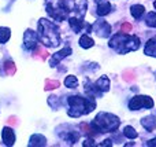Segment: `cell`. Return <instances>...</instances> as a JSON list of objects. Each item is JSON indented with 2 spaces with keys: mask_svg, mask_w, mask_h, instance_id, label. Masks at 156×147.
Wrapping results in <instances>:
<instances>
[{
  "mask_svg": "<svg viewBox=\"0 0 156 147\" xmlns=\"http://www.w3.org/2000/svg\"><path fill=\"white\" fill-rule=\"evenodd\" d=\"M8 124H10V125H12V124H16V118L15 117H10V118H8Z\"/></svg>",
  "mask_w": 156,
  "mask_h": 147,
  "instance_id": "32",
  "label": "cell"
},
{
  "mask_svg": "<svg viewBox=\"0 0 156 147\" xmlns=\"http://www.w3.org/2000/svg\"><path fill=\"white\" fill-rule=\"evenodd\" d=\"M93 32L96 33L99 37H108L111 35V26L104 21V19H99V21L94 22V25L92 26Z\"/></svg>",
  "mask_w": 156,
  "mask_h": 147,
  "instance_id": "7",
  "label": "cell"
},
{
  "mask_svg": "<svg viewBox=\"0 0 156 147\" xmlns=\"http://www.w3.org/2000/svg\"><path fill=\"white\" fill-rule=\"evenodd\" d=\"M123 79L126 80V81H129V80H133L134 77H133V73L132 72H125V76H123Z\"/></svg>",
  "mask_w": 156,
  "mask_h": 147,
  "instance_id": "28",
  "label": "cell"
},
{
  "mask_svg": "<svg viewBox=\"0 0 156 147\" xmlns=\"http://www.w3.org/2000/svg\"><path fill=\"white\" fill-rule=\"evenodd\" d=\"M70 54H71V48H70V47H65V48L60 50L59 52H56V54L52 55L51 61H49V66H51V68H55V66H56L58 63L63 59V58L69 57Z\"/></svg>",
  "mask_w": 156,
  "mask_h": 147,
  "instance_id": "9",
  "label": "cell"
},
{
  "mask_svg": "<svg viewBox=\"0 0 156 147\" xmlns=\"http://www.w3.org/2000/svg\"><path fill=\"white\" fill-rule=\"evenodd\" d=\"M123 135L126 138H129V139H137L138 138V132L136 131L133 127H125V129H123Z\"/></svg>",
  "mask_w": 156,
  "mask_h": 147,
  "instance_id": "19",
  "label": "cell"
},
{
  "mask_svg": "<svg viewBox=\"0 0 156 147\" xmlns=\"http://www.w3.org/2000/svg\"><path fill=\"white\" fill-rule=\"evenodd\" d=\"M56 99H58V96H55V95H52L48 98V105L51 107H54V109H56V107L59 106V103H56Z\"/></svg>",
  "mask_w": 156,
  "mask_h": 147,
  "instance_id": "26",
  "label": "cell"
},
{
  "mask_svg": "<svg viewBox=\"0 0 156 147\" xmlns=\"http://www.w3.org/2000/svg\"><path fill=\"white\" fill-rule=\"evenodd\" d=\"M130 13H132V15L136 19H140L141 17L144 15V13H145V8H144V6H141V4H134V6H132V8H130Z\"/></svg>",
  "mask_w": 156,
  "mask_h": 147,
  "instance_id": "16",
  "label": "cell"
},
{
  "mask_svg": "<svg viewBox=\"0 0 156 147\" xmlns=\"http://www.w3.org/2000/svg\"><path fill=\"white\" fill-rule=\"evenodd\" d=\"M36 54H37L43 61H45L47 58H48V51H45V50L40 48V47H36Z\"/></svg>",
  "mask_w": 156,
  "mask_h": 147,
  "instance_id": "25",
  "label": "cell"
},
{
  "mask_svg": "<svg viewBox=\"0 0 156 147\" xmlns=\"http://www.w3.org/2000/svg\"><path fill=\"white\" fill-rule=\"evenodd\" d=\"M80 46L82 47V48L88 50L94 46V41H93V39H90L88 35H83V36H81V39H80Z\"/></svg>",
  "mask_w": 156,
  "mask_h": 147,
  "instance_id": "17",
  "label": "cell"
},
{
  "mask_svg": "<svg viewBox=\"0 0 156 147\" xmlns=\"http://www.w3.org/2000/svg\"><path fill=\"white\" fill-rule=\"evenodd\" d=\"M23 43L27 50H36V47H37V44H38L37 33L33 32L32 29H27L23 35Z\"/></svg>",
  "mask_w": 156,
  "mask_h": 147,
  "instance_id": "8",
  "label": "cell"
},
{
  "mask_svg": "<svg viewBox=\"0 0 156 147\" xmlns=\"http://www.w3.org/2000/svg\"><path fill=\"white\" fill-rule=\"evenodd\" d=\"M45 8L49 17L55 21H63L69 17V8L66 0H45Z\"/></svg>",
  "mask_w": 156,
  "mask_h": 147,
  "instance_id": "5",
  "label": "cell"
},
{
  "mask_svg": "<svg viewBox=\"0 0 156 147\" xmlns=\"http://www.w3.org/2000/svg\"><path fill=\"white\" fill-rule=\"evenodd\" d=\"M69 24H70L71 29L74 30V33H80L82 28L85 26L83 18H78V17H69Z\"/></svg>",
  "mask_w": 156,
  "mask_h": 147,
  "instance_id": "12",
  "label": "cell"
},
{
  "mask_svg": "<svg viewBox=\"0 0 156 147\" xmlns=\"http://www.w3.org/2000/svg\"><path fill=\"white\" fill-rule=\"evenodd\" d=\"M154 6H155V8H156V2H155V3H154Z\"/></svg>",
  "mask_w": 156,
  "mask_h": 147,
  "instance_id": "33",
  "label": "cell"
},
{
  "mask_svg": "<svg viewBox=\"0 0 156 147\" xmlns=\"http://www.w3.org/2000/svg\"><path fill=\"white\" fill-rule=\"evenodd\" d=\"M144 52H145V55H148V57H155L156 58V40L155 39H151V40L147 41Z\"/></svg>",
  "mask_w": 156,
  "mask_h": 147,
  "instance_id": "15",
  "label": "cell"
},
{
  "mask_svg": "<svg viewBox=\"0 0 156 147\" xmlns=\"http://www.w3.org/2000/svg\"><path fill=\"white\" fill-rule=\"evenodd\" d=\"M80 127H81V129H82V131L85 132L86 135H89V136H93V135L96 134V131H94L93 128H90V127H89L88 124H85V123H82Z\"/></svg>",
  "mask_w": 156,
  "mask_h": 147,
  "instance_id": "24",
  "label": "cell"
},
{
  "mask_svg": "<svg viewBox=\"0 0 156 147\" xmlns=\"http://www.w3.org/2000/svg\"><path fill=\"white\" fill-rule=\"evenodd\" d=\"M133 30V26L130 24H127V22H125V24H122L121 26V32H125V33H129Z\"/></svg>",
  "mask_w": 156,
  "mask_h": 147,
  "instance_id": "27",
  "label": "cell"
},
{
  "mask_svg": "<svg viewBox=\"0 0 156 147\" xmlns=\"http://www.w3.org/2000/svg\"><path fill=\"white\" fill-rule=\"evenodd\" d=\"M145 24L151 28H156V13H149L145 18Z\"/></svg>",
  "mask_w": 156,
  "mask_h": 147,
  "instance_id": "23",
  "label": "cell"
},
{
  "mask_svg": "<svg viewBox=\"0 0 156 147\" xmlns=\"http://www.w3.org/2000/svg\"><path fill=\"white\" fill-rule=\"evenodd\" d=\"M38 39L47 47H58L60 44L59 28L54 22L41 18L38 21Z\"/></svg>",
  "mask_w": 156,
  "mask_h": 147,
  "instance_id": "1",
  "label": "cell"
},
{
  "mask_svg": "<svg viewBox=\"0 0 156 147\" xmlns=\"http://www.w3.org/2000/svg\"><path fill=\"white\" fill-rule=\"evenodd\" d=\"M141 125L144 127V128L147 129V131L152 132L156 129V118L155 116H147V117H144L143 120H141Z\"/></svg>",
  "mask_w": 156,
  "mask_h": 147,
  "instance_id": "13",
  "label": "cell"
},
{
  "mask_svg": "<svg viewBox=\"0 0 156 147\" xmlns=\"http://www.w3.org/2000/svg\"><path fill=\"white\" fill-rule=\"evenodd\" d=\"M121 125V120L111 113H99L92 121V128L96 134H105V132H115Z\"/></svg>",
  "mask_w": 156,
  "mask_h": 147,
  "instance_id": "4",
  "label": "cell"
},
{
  "mask_svg": "<svg viewBox=\"0 0 156 147\" xmlns=\"http://www.w3.org/2000/svg\"><path fill=\"white\" fill-rule=\"evenodd\" d=\"M45 145H47V139L43 136V135H38V134L32 135V138H30V140H29L30 147H33V146L41 147V146H45Z\"/></svg>",
  "mask_w": 156,
  "mask_h": 147,
  "instance_id": "14",
  "label": "cell"
},
{
  "mask_svg": "<svg viewBox=\"0 0 156 147\" xmlns=\"http://www.w3.org/2000/svg\"><path fill=\"white\" fill-rule=\"evenodd\" d=\"M83 147H88V146H96V143H93V139H88L82 143Z\"/></svg>",
  "mask_w": 156,
  "mask_h": 147,
  "instance_id": "29",
  "label": "cell"
},
{
  "mask_svg": "<svg viewBox=\"0 0 156 147\" xmlns=\"http://www.w3.org/2000/svg\"><path fill=\"white\" fill-rule=\"evenodd\" d=\"M145 145H147V146H152V147H156V138H155V139H152V140H149V142H147Z\"/></svg>",
  "mask_w": 156,
  "mask_h": 147,
  "instance_id": "30",
  "label": "cell"
},
{
  "mask_svg": "<svg viewBox=\"0 0 156 147\" xmlns=\"http://www.w3.org/2000/svg\"><path fill=\"white\" fill-rule=\"evenodd\" d=\"M94 3H96V6H97L96 14L99 17L107 15V14L111 11V4L107 2V0H94Z\"/></svg>",
  "mask_w": 156,
  "mask_h": 147,
  "instance_id": "11",
  "label": "cell"
},
{
  "mask_svg": "<svg viewBox=\"0 0 156 147\" xmlns=\"http://www.w3.org/2000/svg\"><path fill=\"white\" fill-rule=\"evenodd\" d=\"M154 107V99L147 95H136L130 99L129 109L140 110V109H152Z\"/></svg>",
  "mask_w": 156,
  "mask_h": 147,
  "instance_id": "6",
  "label": "cell"
},
{
  "mask_svg": "<svg viewBox=\"0 0 156 147\" xmlns=\"http://www.w3.org/2000/svg\"><path fill=\"white\" fill-rule=\"evenodd\" d=\"M2 138L5 146H12L15 143V134L10 127H4L2 131Z\"/></svg>",
  "mask_w": 156,
  "mask_h": 147,
  "instance_id": "10",
  "label": "cell"
},
{
  "mask_svg": "<svg viewBox=\"0 0 156 147\" xmlns=\"http://www.w3.org/2000/svg\"><path fill=\"white\" fill-rule=\"evenodd\" d=\"M11 37V30L10 28H0V43L4 44L10 40Z\"/></svg>",
  "mask_w": 156,
  "mask_h": 147,
  "instance_id": "18",
  "label": "cell"
},
{
  "mask_svg": "<svg viewBox=\"0 0 156 147\" xmlns=\"http://www.w3.org/2000/svg\"><path fill=\"white\" fill-rule=\"evenodd\" d=\"M111 145H112V143H111V140L110 139H107V140H104V142H103V143H100V147H103V146H111Z\"/></svg>",
  "mask_w": 156,
  "mask_h": 147,
  "instance_id": "31",
  "label": "cell"
},
{
  "mask_svg": "<svg viewBox=\"0 0 156 147\" xmlns=\"http://www.w3.org/2000/svg\"><path fill=\"white\" fill-rule=\"evenodd\" d=\"M65 85L67 88H77L78 85V80L76 76H67L65 80Z\"/></svg>",
  "mask_w": 156,
  "mask_h": 147,
  "instance_id": "21",
  "label": "cell"
},
{
  "mask_svg": "<svg viewBox=\"0 0 156 147\" xmlns=\"http://www.w3.org/2000/svg\"><path fill=\"white\" fill-rule=\"evenodd\" d=\"M4 72L8 74V76H12L16 72V66L12 61H5L4 62Z\"/></svg>",
  "mask_w": 156,
  "mask_h": 147,
  "instance_id": "20",
  "label": "cell"
},
{
  "mask_svg": "<svg viewBox=\"0 0 156 147\" xmlns=\"http://www.w3.org/2000/svg\"><path fill=\"white\" fill-rule=\"evenodd\" d=\"M141 41L137 36H129V33H116L112 39L110 40L108 46L114 48L119 54H126L129 51H136L140 47Z\"/></svg>",
  "mask_w": 156,
  "mask_h": 147,
  "instance_id": "2",
  "label": "cell"
},
{
  "mask_svg": "<svg viewBox=\"0 0 156 147\" xmlns=\"http://www.w3.org/2000/svg\"><path fill=\"white\" fill-rule=\"evenodd\" d=\"M60 87V83L58 80H49L47 79L45 80V91H51V90H55V88Z\"/></svg>",
  "mask_w": 156,
  "mask_h": 147,
  "instance_id": "22",
  "label": "cell"
},
{
  "mask_svg": "<svg viewBox=\"0 0 156 147\" xmlns=\"http://www.w3.org/2000/svg\"><path fill=\"white\" fill-rule=\"evenodd\" d=\"M70 109H69L67 114L70 117H81V116L89 114L90 112H93L96 109V102L93 101V96L90 98H82V96H69L67 99Z\"/></svg>",
  "mask_w": 156,
  "mask_h": 147,
  "instance_id": "3",
  "label": "cell"
}]
</instances>
